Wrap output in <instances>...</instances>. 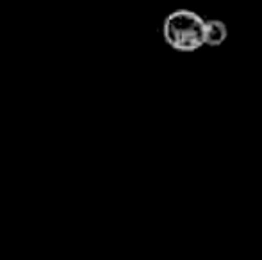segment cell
Listing matches in <instances>:
<instances>
[{"label": "cell", "instance_id": "1", "mask_svg": "<svg viewBox=\"0 0 262 260\" xmlns=\"http://www.w3.org/2000/svg\"><path fill=\"white\" fill-rule=\"evenodd\" d=\"M162 38L177 52H196L205 46V20L191 9H175L162 21Z\"/></svg>", "mask_w": 262, "mask_h": 260}, {"label": "cell", "instance_id": "2", "mask_svg": "<svg viewBox=\"0 0 262 260\" xmlns=\"http://www.w3.org/2000/svg\"><path fill=\"white\" fill-rule=\"evenodd\" d=\"M228 38V27L221 20H205V46H221Z\"/></svg>", "mask_w": 262, "mask_h": 260}]
</instances>
